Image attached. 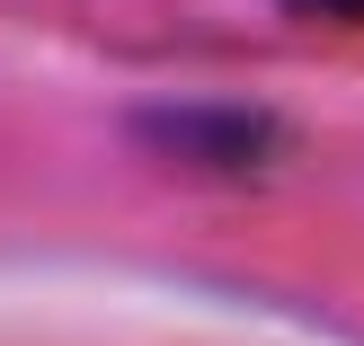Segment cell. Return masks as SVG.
Returning a JSON list of instances; mask_svg holds the SVG:
<instances>
[{"label":"cell","instance_id":"6da1fadb","mask_svg":"<svg viewBox=\"0 0 364 346\" xmlns=\"http://www.w3.org/2000/svg\"><path fill=\"white\" fill-rule=\"evenodd\" d=\"M160 151L178 160H223V169H258L276 151V124L267 116H240V107H178V116H142Z\"/></svg>","mask_w":364,"mask_h":346},{"label":"cell","instance_id":"7a4b0ae2","mask_svg":"<svg viewBox=\"0 0 364 346\" xmlns=\"http://www.w3.org/2000/svg\"><path fill=\"white\" fill-rule=\"evenodd\" d=\"M294 9H320V18H364V0H294Z\"/></svg>","mask_w":364,"mask_h":346}]
</instances>
